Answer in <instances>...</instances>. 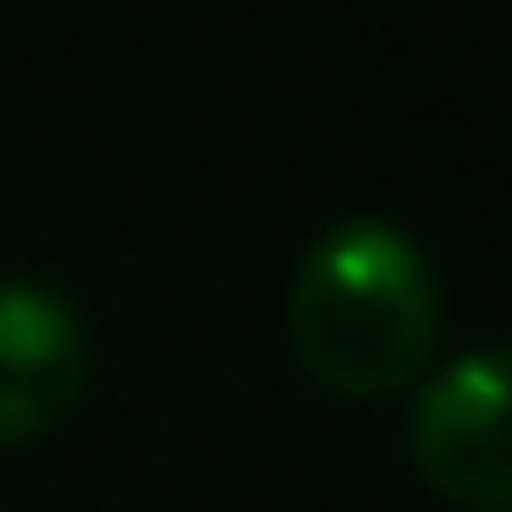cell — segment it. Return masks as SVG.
<instances>
[{
    "label": "cell",
    "instance_id": "obj_1",
    "mask_svg": "<svg viewBox=\"0 0 512 512\" xmlns=\"http://www.w3.org/2000/svg\"><path fill=\"white\" fill-rule=\"evenodd\" d=\"M442 337V274L414 232L379 211L330 218L288 274V351L323 393L379 400L407 386Z\"/></svg>",
    "mask_w": 512,
    "mask_h": 512
},
{
    "label": "cell",
    "instance_id": "obj_2",
    "mask_svg": "<svg viewBox=\"0 0 512 512\" xmlns=\"http://www.w3.org/2000/svg\"><path fill=\"white\" fill-rule=\"evenodd\" d=\"M421 484L463 512H512V337L435 365L407 400Z\"/></svg>",
    "mask_w": 512,
    "mask_h": 512
},
{
    "label": "cell",
    "instance_id": "obj_3",
    "mask_svg": "<svg viewBox=\"0 0 512 512\" xmlns=\"http://www.w3.org/2000/svg\"><path fill=\"white\" fill-rule=\"evenodd\" d=\"M92 379V323L43 274H0V449L50 435Z\"/></svg>",
    "mask_w": 512,
    "mask_h": 512
}]
</instances>
